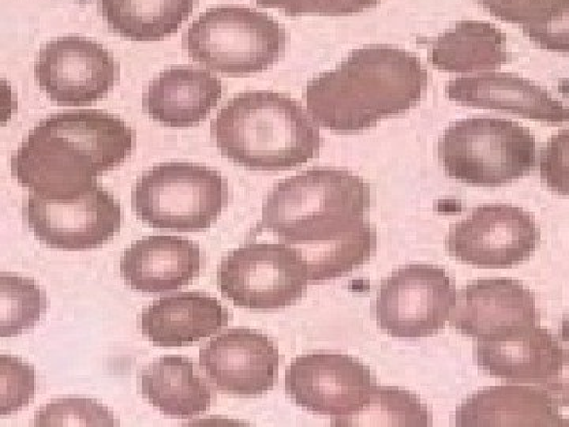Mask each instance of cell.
<instances>
[{"mask_svg": "<svg viewBox=\"0 0 569 427\" xmlns=\"http://www.w3.org/2000/svg\"><path fill=\"white\" fill-rule=\"evenodd\" d=\"M539 230L533 216L512 205H482L452 224L447 250L462 264L503 269L529 260L537 249Z\"/></svg>", "mask_w": 569, "mask_h": 427, "instance_id": "11", "label": "cell"}, {"mask_svg": "<svg viewBox=\"0 0 569 427\" xmlns=\"http://www.w3.org/2000/svg\"><path fill=\"white\" fill-rule=\"evenodd\" d=\"M505 41L503 32L490 22L460 21L432 41L429 61L449 73L493 70L511 59Z\"/></svg>", "mask_w": 569, "mask_h": 427, "instance_id": "23", "label": "cell"}, {"mask_svg": "<svg viewBox=\"0 0 569 427\" xmlns=\"http://www.w3.org/2000/svg\"><path fill=\"white\" fill-rule=\"evenodd\" d=\"M119 70L103 44L80 36L48 41L36 62L41 91L61 107H84L103 99L118 82Z\"/></svg>", "mask_w": 569, "mask_h": 427, "instance_id": "13", "label": "cell"}, {"mask_svg": "<svg viewBox=\"0 0 569 427\" xmlns=\"http://www.w3.org/2000/svg\"><path fill=\"white\" fill-rule=\"evenodd\" d=\"M141 393L168 417L189 419L211 407L213 393L192 359L163 356L141 370Z\"/></svg>", "mask_w": 569, "mask_h": 427, "instance_id": "22", "label": "cell"}, {"mask_svg": "<svg viewBox=\"0 0 569 427\" xmlns=\"http://www.w3.org/2000/svg\"><path fill=\"white\" fill-rule=\"evenodd\" d=\"M119 419L92 399H58L37 414L36 426H119Z\"/></svg>", "mask_w": 569, "mask_h": 427, "instance_id": "27", "label": "cell"}, {"mask_svg": "<svg viewBox=\"0 0 569 427\" xmlns=\"http://www.w3.org/2000/svg\"><path fill=\"white\" fill-rule=\"evenodd\" d=\"M217 148L249 170L282 171L316 159L320 127L293 97L274 91L239 93L211 123Z\"/></svg>", "mask_w": 569, "mask_h": 427, "instance_id": "4", "label": "cell"}, {"mask_svg": "<svg viewBox=\"0 0 569 427\" xmlns=\"http://www.w3.org/2000/svg\"><path fill=\"white\" fill-rule=\"evenodd\" d=\"M523 32L546 51L569 52V0H553Z\"/></svg>", "mask_w": 569, "mask_h": 427, "instance_id": "28", "label": "cell"}, {"mask_svg": "<svg viewBox=\"0 0 569 427\" xmlns=\"http://www.w3.org/2000/svg\"><path fill=\"white\" fill-rule=\"evenodd\" d=\"M539 171L550 190L569 195V129L553 135L542 148Z\"/></svg>", "mask_w": 569, "mask_h": 427, "instance_id": "31", "label": "cell"}, {"mask_svg": "<svg viewBox=\"0 0 569 427\" xmlns=\"http://www.w3.org/2000/svg\"><path fill=\"white\" fill-rule=\"evenodd\" d=\"M373 387L369 367L337 351L298 356L284 373V391L298 406L335 419L358 414Z\"/></svg>", "mask_w": 569, "mask_h": 427, "instance_id": "12", "label": "cell"}, {"mask_svg": "<svg viewBox=\"0 0 569 427\" xmlns=\"http://www.w3.org/2000/svg\"><path fill=\"white\" fill-rule=\"evenodd\" d=\"M29 230L52 249L82 252L97 249L121 230V203L100 183L78 197L48 200L29 195L24 205Z\"/></svg>", "mask_w": 569, "mask_h": 427, "instance_id": "10", "label": "cell"}, {"mask_svg": "<svg viewBox=\"0 0 569 427\" xmlns=\"http://www.w3.org/2000/svg\"><path fill=\"white\" fill-rule=\"evenodd\" d=\"M475 354L479 367L492 377L542 385L559 370L563 348L552 332L537 324L478 340Z\"/></svg>", "mask_w": 569, "mask_h": 427, "instance_id": "16", "label": "cell"}, {"mask_svg": "<svg viewBox=\"0 0 569 427\" xmlns=\"http://www.w3.org/2000/svg\"><path fill=\"white\" fill-rule=\"evenodd\" d=\"M201 250L181 236H146L133 242L121 258V275L141 294L179 290L200 276Z\"/></svg>", "mask_w": 569, "mask_h": 427, "instance_id": "18", "label": "cell"}, {"mask_svg": "<svg viewBox=\"0 0 569 427\" xmlns=\"http://www.w3.org/2000/svg\"><path fill=\"white\" fill-rule=\"evenodd\" d=\"M230 312L212 296L186 291L164 296L141 314V331L157 347H189L228 325Z\"/></svg>", "mask_w": 569, "mask_h": 427, "instance_id": "20", "label": "cell"}, {"mask_svg": "<svg viewBox=\"0 0 569 427\" xmlns=\"http://www.w3.org/2000/svg\"><path fill=\"white\" fill-rule=\"evenodd\" d=\"M2 417L28 406L36 396V369L13 356L2 355Z\"/></svg>", "mask_w": 569, "mask_h": 427, "instance_id": "29", "label": "cell"}, {"mask_svg": "<svg viewBox=\"0 0 569 427\" xmlns=\"http://www.w3.org/2000/svg\"><path fill=\"white\" fill-rule=\"evenodd\" d=\"M452 425L459 427L568 425L559 404L545 388L492 387L475 393L456 410Z\"/></svg>", "mask_w": 569, "mask_h": 427, "instance_id": "21", "label": "cell"}, {"mask_svg": "<svg viewBox=\"0 0 569 427\" xmlns=\"http://www.w3.org/2000/svg\"><path fill=\"white\" fill-rule=\"evenodd\" d=\"M134 132L119 116L71 110L41 119L11 157V173L48 200L78 197L129 159Z\"/></svg>", "mask_w": 569, "mask_h": 427, "instance_id": "2", "label": "cell"}, {"mask_svg": "<svg viewBox=\"0 0 569 427\" xmlns=\"http://www.w3.org/2000/svg\"><path fill=\"white\" fill-rule=\"evenodd\" d=\"M559 339L565 347L569 348V312L561 321Z\"/></svg>", "mask_w": 569, "mask_h": 427, "instance_id": "34", "label": "cell"}, {"mask_svg": "<svg viewBox=\"0 0 569 427\" xmlns=\"http://www.w3.org/2000/svg\"><path fill=\"white\" fill-rule=\"evenodd\" d=\"M550 2L552 0H479L493 17L522 28L548 9Z\"/></svg>", "mask_w": 569, "mask_h": 427, "instance_id": "32", "label": "cell"}, {"mask_svg": "<svg viewBox=\"0 0 569 427\" xmlns=\"http://www.w3.org/2000/svg\"><path fill=\"white\" fill-rule=\"evenodd\" d=\"M535 296L515 279H479L456 296L449 324L475 339L503 336L523 326L537 325Z\"/></svg>", "mask_w": 569, "mask_h": 427, "instance_id": "15", "label": "cell"}, {"mask_svg": "<svg viewBox=\"0 0 569 427\" xmlns=\"http://www.w3.org/2000/svg\"><path fill=\"white\" fill-rule=\"evenodd\" d=\"M197 0H100L108 26L130 40L156 41L178 31Z\"/></svg>", "mask_w": 569, "mask_h": 427, "instance_id": "24", "label": "cell"}, {"mask_svg": "<svg viewBox=\"0 0 569 427\" xmlns=\"http://www.w3.org/2000/svg\"><path fill=\"white\" fill-rule=\"evenodd\" d=\"M427 85L429 75L417 54L370 44L307 82V111L332 132H361L413 108Z\"/></svg>", "mask_w": 569, "mask_h": 427, "instance_id": "3", "label": "cell"}, {"mask_svg": "<svg viewBox=\"0 0 569 427\" xmlns=\"http://www.w3.org/2000/svg\"><path fill=\"white\" fill-rule=\"evenodd\" d=\"M266 9H280L291 17L299 14H326V17H347L361 13L380 0H253Z\"/></svg>", "mask_w": 569, "mask_h": 427, "instance_id": "30", "label": "cell"}, {"mask_svg": "<svg viewBox=\"0 0 569 427\" xmlns=\"http://www.w3.org/2000/svg\"><path fill=\"white\" fill-rule=\"evenodd\" d=\"M279 363L276 344L250 328L228 329L200 351V365L213 387L238 396L271 391Z\"/></svg>", "mask_w": 569, "mask_h": 427, "instance_id": "14", "label": "cell"}, {"mask_svg": "<svg viewBox=\"0 0 569 427\" xmlns=\"http://www.w3.org/2000/svg\"><path fill=\"white\" fill-rule=\"evenodd\" d=\"M445 173L468 186L500 187L523 178L537 163L527 127L500 118L452 122L438 142Z\"/></svg>", "mask_w": 569, "mask_h": 427, "instance_id": "5", "label": "cell"}, {"mask_svg": "<svg viewBox=\"0 0 569 427\" xmlns=\"http://www.w3.org/2000/svg\"><path fill=\"white\" fill-rule=\"evenodd\" d=\"M448 99L468 107L515 112L546 123L569 121V108L533 81L512 73H479L447 85Z\"/></svg>", "mask_w": 569, "mask_h": 427, "instance_id": "17", "label": "cell"}, {"mask_svg": "<svg viewBox=\"0 0 569 427\" xmlns=\"http://www.w3.org/2000/svg\"><path fill=\"white\" fill-rule=\"evenodd\" d=\"M335 426H413L432 425V415L413 393L395 387H373L369 403L358 414L332 419Z\"/></svg>", "mask_w": 569, "mask_h": 427, "instance_id": "25", "label": "cell"}, {"mask_svg": "<svg viewBox=\"0 0 569 427\" xmlns=\"http://www.w3.org/2000/svg\"><path fill=\"white\" fill-rule=\"evenodd\" d=\"M370 187L339 168H313L277 183L266 198L260 227L305 260L310 282L350 275L377 249L366 219Z\"/></svg>", "mask_w": 569, "mask_h": 427, "instance_id": "1", "label": "cell"}, {"mask_svg": "<svg viewBox=\"0 0 569 427\" xmlns=\"http://www.w3.org/2000/svg\"><path fill=\"white\" fill-rule=\"evenodd\" d=\"M542 388L557 400L559 406L569 407V348L563 350L559 370L542 384Z\"/></svg>", "mask_w": 569, "mask_h": 427, "instance_id": "33", "label": "cell"}, {"mask_svg": "<svg viewBox=\"0 0 569 427\" xmlns=\"http://www.w3.org/2000/svg\"><path fill=\"white\" fill-rule=\"evenodd\" d=\"M456 296L451 277L440 266H403L378 288L377 324L381 331L402 339L437 335L451 316Z\"/></svg>", "mask_w": 569, "mask_h": 427, "instance_id": "9", "label": "cell"}, {"mask_svg": "<svg viewBox=\"0 0 569 427\" xmlns=\"http://www.w3.org/2000/svg\"><path fill=\"white\" fill-rule=\"evenodd\" d=\"M222 96V81L211 71L174 66L149 82L142 96V107L153 121L187 129L204 121Z\"/></svg>", "mask_w": 569, "mask_h": 427, "instance_id": "19", "label": "cell"}, {"mask_svg": "<svg viewBox=\"0 0 569 427\" xmlns=\"http://www.w3.org/2000/svg\"><path fill=\"white\" fill-rule=\"evenodd\" d=\"M228 203V183L219 171L197 163H162L141 175L132 192L133 211L152 228L201 234Z\"/></svg>", "mask_w": 569, "mask_h": 427, "instance_id": "7", "label": "cell"}, {"mask_svg": "<svg viewBox=\"0 0 569 427\" xmlns=\"http://www.w3.org/2000/svg\"><path fill=\"white\" fill-rule=\"evenodd\" d=\"M307 284L305 260L284 242H249L228 254L217 269V287L224 298L250 310L295 305Z\"/></svg>", "mask_w": 569, "mask_h": 427, "instance_id": "8", "label": "cell"}, {"mask_svg": "<svg viewBox=\"0 0 569 427\" xmlns=\"http://www.w3.org/2000/svg\"><path fill=\"white\" fill-rule=\"evenodd\" d=\"M0 318L2 337H11L29 331L39 324L47 310V296L40 285L28 277L7 275L0 277Z\"/></svg>", "mask_w": 569, "mask_h": 427, "instance_id": "26", "label": "cell"}, {"mask_svg": "<svg viewBox=\"0 0 569 427\" xmlns=\"http://www.w3.org/2000/svg\"><path fill=\"white\" fill-rule=\"evenodd\" d=\"M284 41L274 18L244 6L211 7L183 33V48L193 61L227 75L269 69L282 58Z\"/></svg>", "mask_w": 569, "mask_h": 427, "instance_id": "6", "label": "cell"}]
</instances>
